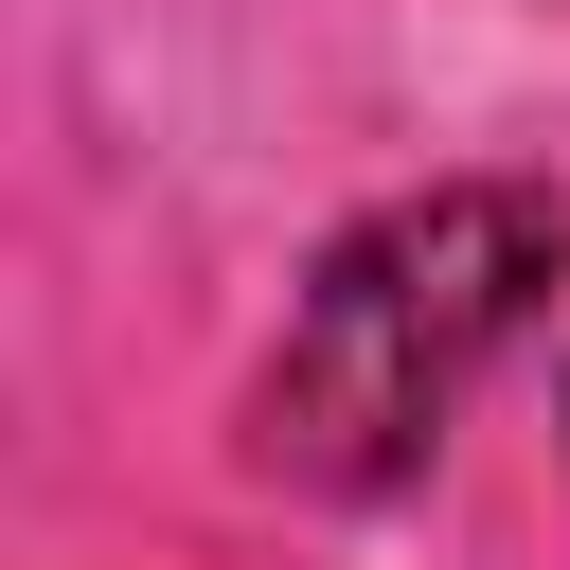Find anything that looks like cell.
<instances>
[{"mask_svg":"<svg viewBox=\"0 0 570 570\" xmlns=\"http://www.w3.org/2000/svg\"><path fill=\"white\" fill-rule=\"evenodd\" d=\"M570 285V196L552 178H428L374 196L303 285L285 338L249 374V463L303 499H392L428 481V445L463 428V392L552 321Z\"/></svg>","mask_w":570,"mask_h":570,"instance_id":"1","label":"cell"}]
</instances>
